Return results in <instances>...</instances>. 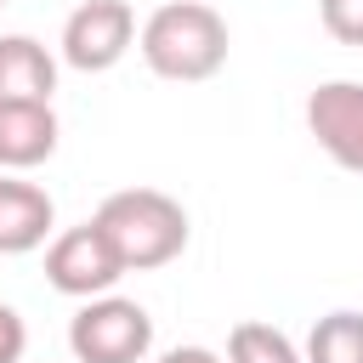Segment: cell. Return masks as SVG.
I'll use <instances>...</instances> for the list:
<instances>
[{
    "label": "cell",
    "instance_id": "obj_1",
    "mask_svg": "<svg viewBox=\"0 0 363 363\" xmlns=\"http://www.w3.org/2000/svg\"><path fill=\"white\" fill-rule=\"evenodd\" d=\"M136 45H142V62H147L159 79L199 85V79L221 74L233 40H227V17H221L216 6H204V0H164V6L142 23Z\"/></svg>",
    "mask_w": 363,
    "mask_h": 363
},
{
    "label": "cell",
    "instance_id": "obj_2",
    "mask_svg": "<svg viewBox=\"0 0 363 363\" xmlns=\"http://www.w3.org/2000/svg\"><path fill=\"white\" fill-rule=\"evenodd\" d=\"M91 221L102 227V238L113 244L125 272L170 267L187 250V210L159 187H119V193H108L96 204Z\"/></svg>",
    "mask_w": 363,
    "mask_h": 363
},
{
    "label": "cell",
    "instance_id": "obj_3",
    "mask_svg": "<svg viewBox=\"0 0 363 363\" xmlns=\"http://www.w3.org/2000/svg\"><path fill=\"white\" fill-rule=\"evenodd\" d=\"M68 346L79 363H142L153 352V318L125 295H91L68 323Z\"/></svg>",
    "mask_w": 363,
    "mask_h": 363
},
{
    "label": "cell",
    "instance_id": "obj_4",
    "mask_svg": "<svg viewBox=\"0 0 363 363\" xmlns=\"http://www.w3.org/2000/svg\"><path fill=\"white\" fill-rule=\"evenodd\" d=\"M119 278H125V267H119V255H113V244L102 238L96 221L68 227V233H57L45 244V284L57 295L91 301V295H108Z\"/></svg>",
    "mask_w": 363,
    "mask_h": 363
},
{
    "label": "cell",
    "instance_id": "obj_5",
    "mask_svg": "<svg viewBox=\"0 0 363 363\" xmlns=\"http://www.w3.org/2000/svg\"><path fill=\"white\" fill-rule=\"evenodd\" d=\"M136 45V11L125 0H85L62 23V62L79 74H108Z\"/></svg>",
    "mask_w": 363,
    "mask_h": 363
},
{
    "label": "cell",
    "instance_id": "obj_6",
    "mask_svg": "<svg viewBox=\"0 0 363 363\" xmlns=\"http://www.w3.org/2000/svg\"><path fill=\"white\" fill-rule=\"evenodd\" d=\"M306 130L340 170L363 176V85L357 79H323L306 96Z\"/></svg>",
    "mask_w": 363,
    "mask_h": 363
},
{
    "label": "cell",
    "instance_id": "obj_7",
    "mask_svg": "<svg viewBox=\"0 0 363 363\" xmlns=\"http://www.w3.org/2000/svg\"><path fill=\"white\" fill-rule=\"evenodd\" d=\"M51 221H57V204L45 187L0 170V255H28L51 238Z\"/></svg>",
    "mask_w": 363,
    "mask_h": 363
},
{
    "label": "cell",
    "instance_id": "obj_8",
    "mask_svg": "<svg viewBox=\"0 0 363 363\" xmlns=\"http://www.w3.org/2000/svg\"><path fill=\"white\" fill-rule=\"evenodd\" d=\"M57 153L51 102H0V170H34Z\"/></svg>",
    "mask_w": 363,
    "mask_h": 363
},
{
    "label": "cell",
    "instance_id": "obj_9",
    "mask_svg": "<svg viewBox=\"0 0 363 363\" xmlns=\"http://www.w3.org/2000/svg\"><path fill=\"white\" fill-rule=\"evenodd\" d=\"M57 57L34 34H0V102H51Z\"/></svg>",
    "mask_w": 363,
    "mask_h": 363
},
{
    "label": "cell",
    "instance_id": "obj_10",
    "mask_svg": "<svg viewBox=\"0 0 363 363\" xmlns=\"http://www.w3.org/2000/svg\"><path fill=\"white\" fill-rule=\"evenodd\" d=\"M301 363H363V312H329L312 323Z\"/></svg>",
    "mask_w": 363,
    "mask_h": 363
},
{
    "label": "cell",
    "instance_id": "obj_11",
    "mask_svg": "<svg viewBox=\"0 0 363 363\" xmlns=\"http://www.w3.org/2000/svg\"><path fill=\"white\" fill-rule=\"evenodd\" d=\"M227 363H301V352H295V340H289L284 329L244 318V323H233V335H227Z\"/></svg>",
    "mask_w": 363,
    "mask_h": 363
},
{
    "label": "cell",
    "instance_id": "obj_12",
    "mask_svg": "<svg viewBox=\"0 0 363 363\" xmlns=\"http://www.w3.org/2000/svg\"><path fill=\"white\" fill-rule=\"evenodd\" d=\"M318 17L340 45H363V0H318Z\"/></svg>",
    "mask_w": 363,
    "mask_h": 363
},
{
    "label": "cell",
    "instance_id": "obj_13",
    "mask_svg": "<svg viewBox=\"0 0 363 363\" xmlns=\"http://www.w3.org/2000/svg\"><path fill=\"white\" fill-rule=\"evenodd\" d=\"M23 346H28V329H23L17 306L0 301V363H23Z\"/></svg>",
    "mask_w": 363,
    "mask_h": 363
},
{
    "label": "cell",
    "instance_id": "obj_14",
    "mask_svg": "<svg viewBox=\"0 0 363 363\" xmlns=\"http://www.w3.org/2000/svg\"><path fill=\"white\" fill-rule=\"evenodd\" d=\"M153 363H227V357H216L210 346H176V352H164V357H153Z\"/></svg>",
    "mask_w": 363,
    "mask_h": 363
},
{
    "label": "cell",
    "instance_id": "obj_15",
    "mask_svg": "<svg viewBox=\"0 0 363 363\" xmlns=\"http://www.w3.org/2000/svg\"><path fill=\"white\" fill-rule=\"evenodd\" d=\"M0 6H6V0H0Z\"/></svg>",
    "mask_w": 363,
    "mask_h": 363
}]
</instances>
